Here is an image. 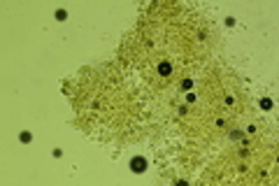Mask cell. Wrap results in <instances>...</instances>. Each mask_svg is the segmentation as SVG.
<instances>
[{
	"label": "cell",
	"instance_id": "obj_1",
	"mask_svg": "<svg viewBox=\"0 0 279 186\" xmlns=\"http://www.w3.org/2000/svg\"><path fill=\"white\" fill-rule=\"evenodd\" d=\"M133 165H135V170H142V165H144V160H142V158H137V160H133Z\"/></svg>",
	"mask_w": 279,
	"mask_h": 186
}]
</instances>
